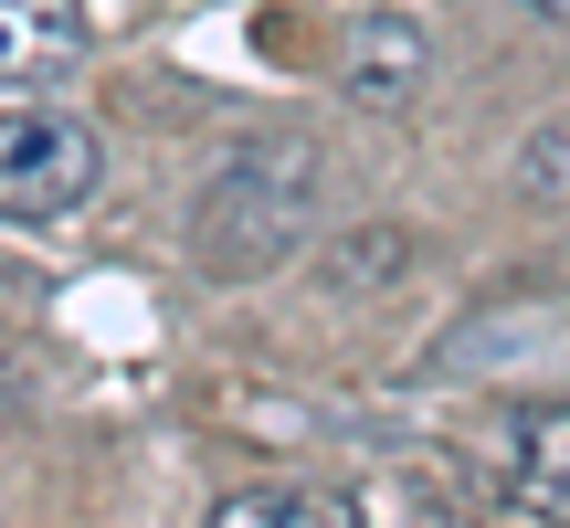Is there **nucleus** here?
<instances>
[{
	"instance_id": "7ed1b4c3",
	"label": "nucleus",
	"mask_w": 570,
	"mask_h": 528,
	"mask_svg": "<svg viewBox=\"0 0 570 528\" xmlns=\"http://www.w3.org/2000/svg\"><path fill=\"white\" fill-rule=\"evenodd\" d=\"M338 85L360 106H381V117L412 106L433 85V32L412 11H360V21H348V53H338Z\"/></svg>"
},
{
	"instance_id": "1a4fd4ad",
	"label": "nucleus",
	"mask_w": 570,
	"mask_h": 528,
	"mask_svg": "<svg viewBox=\"0 0 570 528\" xmlns=\"http://www.w3.org/2000/svg\"><path fill=\"white\" fill-rule=\"evenodd\" d=\"M518 11H539V21H570V0H518Z\"/></svg>"
},
{
	"instance_id": "6e6552de",
	"label": "nucleus",
	"mask_w": 570,
	"mask_h": 528,
	"mask_svg": "<svg viewBox=\"0 0 570 528\" xmlns=\"http://www.w3.org/2000/svg\"><path fill=\"white\" fill-rule=\"evenodd\" d=\"M518 190H529V202H570V117L518 138Z\"/></svg>"
},
{
	"instance_id": "423d86ee",
	"label": "nucleus",
	"mask_w": 570,
	"mask_h": 528,
	"mask_svg": "<svg viewBox=\"0 0 570 528\" xmlns=\"http://www.w3.org/2000/svg\"><path fill=\"white\" fill-rule=\"evenodd\" d=\"M360 497H327V487H233L212 528H348Z\"/></svg>"
},
{
	"instance_id": "f257e3e1",
	"label": "nucleus",
	"mask_w": 570,
	"mask_h": 528,
	"mask_svg": "<svg viewBox=\"0 0 570 528\" xmlns=\"http://www.w3.org/2000/svg\"><path fill=\"white\" fill-rule=\"evenodd\" d=\"M317 190H327V148L317 138H254V148H233V159L212 169L202 212H190L202 275L244 285V275H265V264H285L306 233H317Z\"/></svg>"
},
{
	"instance_id": "39448f33",
	"label": "nucleus",
	"mask_w": 570,
	"mask_h": 528,
	"mask_svg": "<svg viewBox=\"0 0 570 528\" xmlns=\"http://www.w3.org/2000/svg\"><path fill=\"white\" fill-rule=\"evenodd\" d=\"M518 476H508V508L570 518V402H529L518 412Z\"/></svg>"
},
{
	"instance_id": "f03ea898",
	"label": "nucleus",
	"mask_w": 570,
	"mask_h": 528,
	"mask_svg": "<svg viewBox=\"0 0 570 528\" xmlns=\"http://www.w3.org/2000/svg\"><path fill=\"white\" fill-rule=\"evenodd\" d=\"M96 180H106V148L85 117H53V106L0 117V223H63V212H85Z\"/></svg>"
},
{
	"instance_id": "0eeeda50",
	"label": "nucleus",
	"mask_w": 570,
	"mask_h": 528,
	"mask_svg": "<svg viewBox=\"0 0 570 528\" xmlns=\"http://www.w3.org/2000/svg\"><path fill=\"white\" fill-rule=\"evenodd\" d=\"M402 254H412V233H402V223L348 233V244L327 254V285H338V296H370V285H391V275H402Z\"/></svg>"
},
{
	"instance_id": "20e7f679",
	"label": "nucleus",
	"mask_w": 570,
	"mask_h": 528,
	"mask_svg": "<svg viewBox=\"0 0 570 528\" xmlns=\"http://www.w3.org/2000/svg\"><path fill=\"white\" fill-rule=\"evenodd\" d=\"M96 42L85 0H0V85H42Z\"/></svg>"
}]
</instances>
